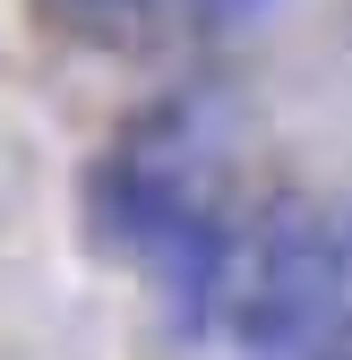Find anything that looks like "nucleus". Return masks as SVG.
<instances>
[{
	"label": "nucleus",
	"instance_id": "1",
	"mask_svg": "<svg viewBox=\"0 0 352 360\" xmlns=\"http://www.w3.org/2000/svg\"><path fill=\"white\" fill-rule=\"evenodd\" d=\"M232 335L249 352H310L352 309V206L284 189L232 240Z\"/></svg>",
	"mask_w": 352,
	"mask_h": 360
},
{
	"label": "nucleus",
	"instance_id": "4",
	"mask_svg": "<svg viewBox=\"0 0 352 360\" xmlns=\"http://www.w3.org/2000/svg\"><path fill=\"white\" fill-rule=\"evenodd\" d=\"M318 360H352V335H344V343H327V352H318Z\"/></svg>",
	"mask_w": 352,
	"mask_h": 360
},
{
	"label": "nucleus",
	"instance_id": "3",
	"mask_svg": "<svg viewBox=\"0 0 352 360\" xmlns=\"http://www.w3.org/2000/svg\"><path fill=\"white\" fill-rule=\"evenodd\" d=\"M189 18H198L206 34H232V26H249V18H267V0H189Z\"/></svg>",
	"mask_w": 352,
	"mask_h": 360
},
{
	"label": "nucleus",
	"instance_id": "2",
	"mask_svg": "<svg viewBox=\"0 0 352 360\" xmlns=\"http://www.w3.org/2000/svg\"><path fill=\"white\" fill-rule=\"evenodd\" d=\"M232 240H241V223L224 214V198H198V206L146 249V266H155V283H163L172 326H181V335H206V326H215V309H224V292H232Z\"/></svg>",
	"mask_w": 352,
	"mask_h": 360
}]
</instances>
